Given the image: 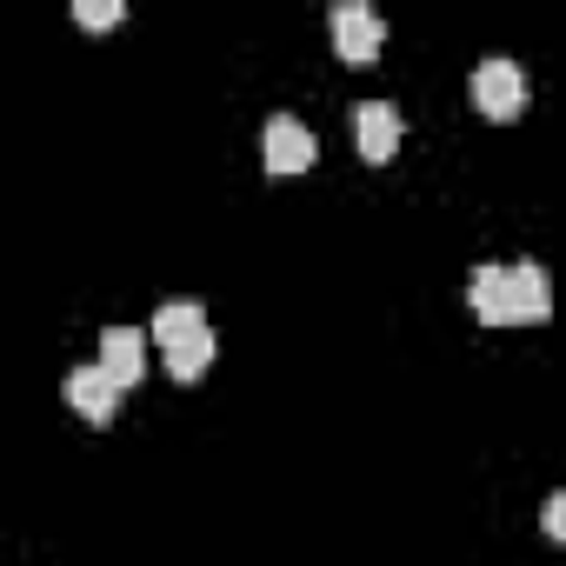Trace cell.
<instances>
[{
	"label": "cell",
	"instance_id": "obj_2",
	"mask_svg": "<svg viewBox=\"0 0 566 566\" xmlns=\"http://www.w3.org/2000/svg\"><path fill=\"white\" fill-rule=\"evenodd\" d=\"M467 101L486 114V120H513L526 107V74L513 61H480L473 81H467Z\"/></svg>",
	"mask_w": 566,
	"mask_h": 566
},
{
	"label": "cell",
	"instance_id": "obj_3",
	"mask_svg": "<svg viewBox=\"0 0 566 566\" xmlns=\"http://www.w3.org/2000/svg\"><path fill=\"white\" fill-rule=\"evenodd\" d=\"M120 394H127V387H120V380H114L101 360L67 374V407H74L81 420H94V427H114V413H120Z\"/></svg>",
	"mask_w": 566,
	"mask_h": 566
},
{
	"label": "cell",
	"instance_id": "obj_6",
	"mask_svg": "<svg viewBox=\"0 0 566 566\" xmlns=\"http://www.w3.org/2000/svg\"><path fill=\"white\" fill-rule=\"evenodd\" d=\"M506 280H513V327H539V321H553V280H546L539 260L506 266Z\"/></svg>",
	"mask_w": 566,
	"mask_h": 566
},
{
	"label": "cell",
	"instance_id": "obj_12",
	"mask_svg": "<svg viewBox=\"0 0 566 566\" xmlns=\"http://www.w3.org/2000/svg\"><path fill=\"white\" fill-rule=\"evenodd\" d=\"M539 526H546V539H559V546H566V493H553V500H546Z\"/></svg>",
	"mask_w": 566,
	"mask_h": 566
},
{
	"label": "cell",
	"instance_id": "obj_11",
	"mask_svg": "<svg viewBox=\"0 0 566 566\" xmlns=\"http://www.w3.org/2000/svg\"><path fill=\"white\" fill-rule=\"evenodd\" d=\"M74 21L81 28H120L127 8H120V0H74Z\"/></svg>",
	"mask_w": 566,
	"mask_h": 566
},
{
	"label": "cell",
	"instance_id": "obj_1",
	"mask_svg": "<svg viewBox=\"0 0 566 566\" xmlns=\"http://www.w3.org/2000/svg\"><path fill=\"white\" fill-rule=\"evenodd\" d=\"M380 48H387V21L367 8V0H340L334 8V54L347 67H367V61H380Z\"/></svg>",
	"mask_w": 566,
	"mask_h": 566
},
{
	"label": "cell",
	"instance_id": "obj_10",
	"mask_svg": "<svg viewBox=\"0 0 566 566\" xmlns=\"http://www.w3.org/2000/svg\"><path fill=\"white\" fill-rule=\"evenodd\" d=\"M200 327H207L200 301H167V307L154 314V340H160V347H174V340H187V334H200Z\"/></svg>",
	"mask_w": 566,
	"mask_h": 566
},
{
	"label": "cell",
	"instance_id": "obj_4",
	"mask_svg": "<svg viewBox=\"0 0 566 566\" xmlns=\"http://www.w3.org/2000/svg\"><path fill=\"white\" fill-rule=\"evenodd\" d=\"M260 160H266V174H307L314 167V134L280 114V120L260 127Z\"/></svg>",
	"mask_w": 566,
	"mask_h": 566
},
{
	"label": "cell",
	"instance_id": "obj_7",
	"mask_svg": "<svg viewBox=\"0 0 566 566\" xmlns=\"http://www.w3.org/2000/svg\"><path fill=\"white\" fill-rule=\"evenodd\" d=\"M354 140H360V160H394L400 154V114L387 101H360L354 107Z\"/></svg>",
	"mask_w": 566,
	"mask_h": 566
},
{
	"label": "cell",
	"instance_id": "obj_8",
	"mask_svg": "<svg viewBox=\"0 0 566 566\" xmlns=\"http://www.w3.org/2000/svg\"><path fill=\"white\" fill-rule=\"evenodd\" d=\"M101 367L120 380V387H140L147 380V340L134 327H107L101 334Z\"/></svg>",
	"mask_w": 566,
	"mask_h": 566
},
{
	"label": "cell",
	"instance_id": "obj_9",
	"mask_svg": "<svg viewBox=\"0 0 566 566\" xmlns=\"http://www.w3.org/2000/svg\"><path fill=\"white\" fill-rule=\"evenodd\" d=\"M160 354H167V374H174V380H200V374L213 367L220 340H213V327H200V334H187V340H174V347H160Z\"/></svg>",
	"mask_w": 566,
	"mask_h": 566
},
{
	"label": "cell",
	"instance_id": "obj_5",
	"mask_svg": "<svg viewBox=\"0 0 566 566\" xmlns=\"http://www.w3.org/2000/svg\"><path fill=\"white\" fill-rule=\"evenodd\" d=\"M467 307H473L480 327H513V280H506V266H493V260L473 266V280H467Z\"/></svg>",
	"mask_w": 566,
	"mask_h": 566
}]
</instances>
